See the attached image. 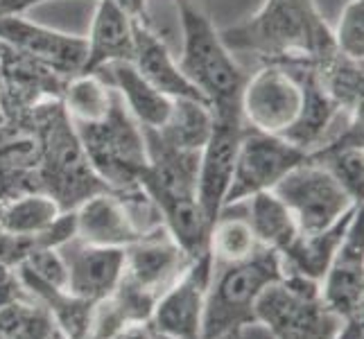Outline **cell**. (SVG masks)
Listing matches in <instances>:
<instances>
[{"label": "cell", "mask_w": 364, "mask_h": 339, "mask_svg": "<svg viewBox=\"0 0 364 339\" xmlns=\"http://www.w3.org/2000/svg\"><path fill=\"white\" fill-rule=\"evenodd\" d=\"M254 321L272 339H337L344 319L323 303L319 283L281 274L254 306Z\"/></svg>", "instance_id": "cell-4"}, {"label": "cell", "mask_w": 364, "mask_h": 339, "mask_svg": "<svg viewBox=\"0 0 364 339\" xmlns=\"http://www.w3.org/2000/svg\"><path fill=\"white\" fill-rule=\"evenodd\" d=\"M57 249L66 267L68 294L95 306L118 292L124 274V249L89 244L75 235Z\"/></svg>", "instance_id": "cell-13"}, {"label": "cell", "mask_w": 364, "mask_h": 339, "mask_svg": "<svg viewBox=\"0 0 364 339\" xmlns=\"http://www.w3.org/2000/svg\"><path fill=\"white\" fill-rule=\"evenodd\" d=\"M210 271L213 258L206 251L193 258L186 271L156 298L149 312L156 333L177 339H202Z\"/></svg>", "instance_id": "cell-11"}, {"label": "cell", "mask_w": 364, "mask_h": 339, "mask_svg": "<svg viewBox=\"0 0 364 339\" xmlns=\"http://www.w3.org/2000/svg\"><path fill=\"white\" fill-rule=\"evenodd\" d=\"M306 158V149L296 147L287 138L260 134L247 127L237 145L231 183L222 208L245 202L251 195L274 190V185Z\"/></svg>", "instance_id": "cell-9"}, {"label": "cell", "mask_w": 364, "mask_h": 339, "mask_svg": "<svg viewBox=\"0 0 364 339\" xmlns=\"http://www.w3.org/2000/svg\"><path fill=\"white\" fill-rule=\"evenodd\" d=\"M86 161L109 190L138 188L147 166L145 134L116 93L114 107L97 122L73 124Z\"/></svg>", "instance_id": "cell-5"}, {"label": "cell", "mask_w": 364, "mask_h": 339, "mask_svg": "<svg viewBox=\"0 0 364 339\" xmlns=\"http://www.w3.org/2000/svg\"><path fill=\"white\" fill-rule=\"evenodd\" d=\"M64 210L55 197L43 190H30L0 204V231L9 237L39 240L61 220Z\"/></svg>", "instance_id": "cell-21"}, {"label": "cell", "mask_w": 364, "mask_h": 339, "mask_svg": "<svg viewBox=\"0 0 364 339\" xmlns=\"http://www.w3.org/2000/svg\"><path fill=\"white\" fill-rule=\"evenodd\" d=\"M7 122V116H5V109H3V75H0V127Z\"/></svg>", "instance_id": "cell-26"}, {"label": "cell", "mask_w": 364, "mask_h": 339, "mask_svg": "<svg viewBox=\"0 0 364 339\" xmlns=\"http://www.w3.org/2000/svg\"><path fill=\"white\" fill-rule=\"evenodd\" d=\"M304 109V84L299 75L283 64H260L256 72L247 75L240 95V113L245 127L285 136Z\"/></svg>", "instance_id": "cell-8"}, {"label": "cell", "mask_w": 364, "mask_h": 339, "mask_svg": "<svg viewBox=\"0 0 364 339\" xmlns=\"http://www.w3.org/2000/svg\"><path fill=\"white\" fill-rule=\"evenodd\" d=\"M116 91L97 72H77L66 80L59 102L73 124H91L102 120L114 107Z\"/></svg>", "instance_id": "cell-23"}, {"label": "cell", "mask_w": 364, "mask_h": 339, "mask_svg": "<svg viewBox=\"0 0 364 339\" xmlns=\"http://www.w3.org/2000/svg\"><path fill=\"white\" fill-rule=\"evenodd\" d=\"M70 212L75 237H80V240L89 244L124 249L145 237L136 229L129 210L124 206V199L116 190H100L86 197Z\"/></svg>", "instance_id": "cell-15"}, {"label": "cell", "mask_w": 364, "mask_h": 339, "mask_svg": "<svg viewBox=\"0 0 364 339\" xmlns=\"http://www.w3.org/2000/svg\"><path fill=\"white\" fill-rule=\"evenodd\" d=\"M152 131L179 152L202 154L213 131V111L202 99H172L168 120Z\"/></svg>", "instance_id": "cell-22"}, {"label": "cell", "mask_w": 364, "mask_h": 339, "mask_svg": "<svg viewBox=\"0 0 364 339\" xmlns=\"http://www.w3.org/2000/svg\"><path fill=\"white\" fill-rule=\"evenodd\" d=\"M134 18L114 0H97L89 36H84V64L80 72H100L109 64L132 61Z\"/></svg>", "instance_id": "cell-18"}, {"label": "cell", "mask_w": 364, "mask_h": 339, "mask_svg": "<svg viewBox=\"0 0 364 339\" xmlns=\"http://www.w3.org/2000/svg\"><path fill=\"white\" fill-rule=\"evenodd\" d=\"M245 129L247 127L240 111L213 113V131L202 154H199L197 174V202L210 226L215 224L222 212L224 197H227L233 174L235 152Z\"/></svg>", "instance_id": "cell-12"}, {"label": "cell", "mask_w": 364, "mask_h": 339, "mask_svg": "<svg viewBox=\"0 0 364 339\" xmlns=\"http://www.w3.org/2000/svg\"><path fill=\"white\" fill-rule=\"evenodd\" d=\"M147 339H177V337H170V335H163V333H156V330H154Z\"/></svg>", "instance_id": "cell-27"}, {"label": "cell", "mask_w": 364, "mask_h": 339, "mask_svg": "<svg viewBox=\"0 0 364 339\" xmlns=\"http://www.w3.org/2000/svg\"><path fill=\"white\" fill-rule=\"evenodd\" d=\"M272 193L290 210L299 235L331 229L362 206L360 199L350 195L328 168L310 156L287 172Z\"/></svg>", "instance_id": "cell-7"}, {"label": "cell", "mask_w": 364, "mask_h": 339, "mask_svg": "<svg viewBox=\"0 0 364 339\" xmlns=\"http://www.w3.org/2000/svg\"><path fill=\"white\" fill-rule=\"evenodd\" d=\"M134 68L170 99H202L197 89L186 80L177 57L156 32L152 21H134Z\"/></svg>", "instance_id": "cell-17"}, {"label": "cell", "mask_w": 364, "mask_h": 339, "mask_svg": "<svg viewBox=\"0 0 364 339\" xmlns=\"http://www.w3.org/2000/svg\"><path fill=\"white\" fill-rule=\"evenodd\" d=\"M32 120L41 143L36 179L43 193L57 199L61 210L70 212L86 197L109 190L86 161L77 131L59 99H50L36 107L32 111Z\"/></svg>", "instance_id": "cell-3"}, {"label": "cell", "mask_w": 364, "mask_h": 339, "mask_svg": "<svg viewBox=\"0 0 364 339\" xmlns=\"http://www.w3.org/2000/svg\"><path fill=\"white\" fill-rule=\"evenodd\" d=\"M227 208H235L240 212L245 222L249 224L251 233H254L256 242L262 249L274 251V254H283L299 237L294 217L272 190L251 195L245 202L231 204Z\"/></svg>", "instance_id": "cell-20"}, {"label": "cell", "mask_w": 364, "mask_h": 339, "mask_svg": "<svg viewBox=\"0 0 364 339\" xmlns=\"http://www.w3.org/2000/svg\"><path fill=\"white\" fill-rule=\"evenodd\" d=\"M0 43L14 48L55 72L73 77L84 64V36L59 32L48 25L18 16H0Z\"/></svg>", "instance_id": "cell-14"}, {"label": "cell", "mask_w": 364, "mask_h": 339, "mask_svg": "<svg viewBox=\"0 0 364 339\" xmlns=\"http://www.w3.org/2000/svg\"><path fill=\"white\" fill-rule=\"evenodd\" d=\"M220 34L233 55L260 64H308L335 50L333 28L315 0H262L254 16Z\"/></svg>", "instance_id": "cell-1"}, {"label": "cell", "mask_w": 364, "mask_h": 339, "mask_svg": "<svg viewBox=\"0 0 364 339\" xmlns=\"http://www.w3.org/2000/svg\"><path fill=\"white\" fill-rule=\"evenodd\" d=\"M323 303L344 321L362 308V208L350 222L346 237L319 283Z\"/></svg>", "instance_id": "cell-16"}, {"label": "cell", "mask_w": 364, "mask_h": 339, "mask_svg": "<svg viewBox=\"0 0 364 339\" xmlns=\"http://www.w3.org/2000/svg\"><path fill=\"white\" fill-rule=\"evenodd\" d=\"M262 247L256 242L249 224L235 208H224L215 224L210 226L208 254L215 265H231V262L247 260L258 254Z\"/></svg>", "instance_id": "cell-24"}, {"label": "cell", "mask_w": 364, "mask_h": 339, "mask_svg": "<svg viewBox=\"0 0 364 339\" xmlns=\"http://www.w3.org/2000/svg\"><path fill=\"white\" fill-rule=\"evenodd\" d=\"M333 41L340 53L353 61L364 59V0H348L333 30Z\"/></svg>", "instance_id": "cell-25"}, {"label": "cell", "mask_w": 364, "mask_h": 339, "mask_svg": "<svg viewBox=\"0 0 364 339\" xmlns=\"http://www.w3.org/2000/svg\"><path fill=\"white\" fill-rule=\"evenodd\" d=\"M181 23L177 64L213 113L240 111L247 70L224 43L220 30L195 0H174Z\"/></svg>", "instance_id": "cell-2"}, {"label": "cell", "mask_w": 364, "mask_h": 339, "mask_svg": "<svg viewBox=\"0 0 364 339\" xmlns=\"http://www.w3.org/2000/svg\"><path fill=\"white\" fill-rule=\"evenodd\" d=\"M111 89H114L132 113V118L141 124L143 129H159L163 122L168 120L172 99L163 95L149 84L141 72L134 68L132 61H118V64H109L97 72Z\"/></svg>", "instance_id": "cell-19"}, {"label": "cell", "mask_w": 364, "mask_h": 339, "mask_svg": "<svg viewBox=\"0 0 364 339\" xmlns=\"http://www.w3.org/2000/svg\"><path fill=\"white\" fill-rule=\"evenodd\" d=\"M276 279H281V260L279 254L267 249L231 265L213 262L202 339H220L233 325H242L247 319L254 321L258 296Z\"/></svg>", "instance_id": "cell-6"}, {"label": "cell", "mask_w": 364, "mask_h": 339, "mask_svg": "<svg viewBox=\"0 0 364 339\" xmlns=\"http://www.w3.org/2000/svg\"><path fill=\"white\" fill-rule=\"evenodd\" d=\"M193 258L172 240L166 229L124 247V274L118 290H127L136 308L152 312L156 298L179 279Z\"/></svg>", "instance_id": "cell-10"}]
</instances>
